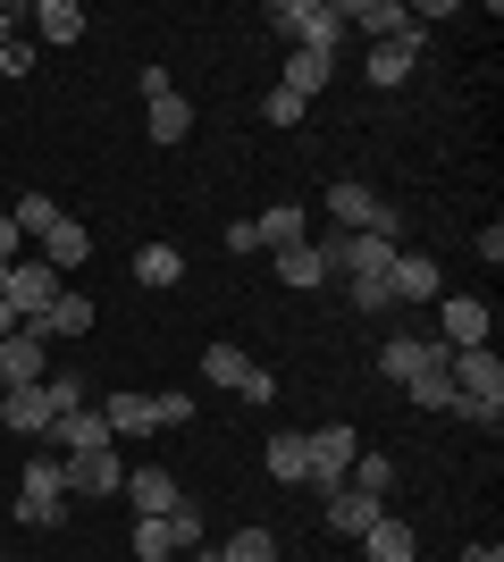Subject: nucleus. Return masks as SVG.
Listing matches in <instances>:
<instances>
[{"mask_svg": "<svg viewBox=\"0 0 504 562\" xmlns=\"http://www.w3.org/2000/svg\"><path fill=\"white\" fill-rule=\"evenodd\" d=\"M269 25H278L294 50H345V9H336V0H278Z\"/></svg>", "mask_w": 504, "mask_h": 562, "instance_id": "nucleus-1", "label": "nucleus"}, {"mask_svg": "<svg viewBox=\"0 0 504 562\" xmlns=\"http://www.w3.org/2000/svg\"><path fill=\"white\" fill-rule=\"evenodd\" d=\"M59 294H68V285H59V269H51L43 252H34V260H9V294H0V303L18 311V328H34Z\"/></svg>", "mask_w": 504, "mask_h": 562, "instance_id": "nucleus-2", "label": "nucleus"}, {"mask_svg": "<svg viewBox=\"0 0 504 562\" xmlns=\"http://www.w3.org/2000/svg\"><path fill=\"white\" fill-rule=\"evenodd\" d=\"M303 446H312V487L336 495V487H345V470H354V453H361V428L328 420V428H303Z\"/></svg>", "mask_w": 504, "mask_h": 562, "instance_id": "nucleus-3", "label": "nucleus"}, {"mask_svg": "<svg viewBox=\"0 0 504 562\" xmlns=\"http://www.w3.org/2000/svg\"><path fill=\"white\" fill-rule=\"evenodd\" d=\"M488 328H496V303H480V294H437V345L446 352L488 345Z\"/></svg>", "mask_w": 504, "mask_h": 562, "instance_id": "nucleus-4", "label": "nucleus"}, {"mask_svg": "<svg viewBox=\"0 0 504 562\" xmlns=\"http://www.w3.org/2000/svg\"><path fill=\"white\" fill-rule=\"evenodd\" d=\"M144 117H152V143H186L193 135V101L177 93L160 68H144Z\"/></svg>", "mask_w": 504, "mask_h": 562, "instance_id": "nucleus-5", "label": "nucleus"}, {"mask_svg": "<svg viewBox=\"0 0 504 562\" xmlns=\"http://www.w3.org/2000/svg\"><path fill=\"white\" fill-rule=\"evenodd\" d=\"M59 487H68V495H119V487H126L119 446H101V453H59Z\"/></svg>", "mask_w": 504, "mask_h": 562, "instance_id": "nucleus-6", "label": "nucleus"}, {"mask_svg": "<svg viewBox=\"0 0 504 562\" xmlns=\"http://www.w3.org/2000/svg\"><path fill=\"white\" fill-rule=\"evenodd\" d=\"M404 395L421 403V412H446V403H455V352L437 345V336L421 345V370L404 378Z\"/></svg>", "mask_w": 504, "mask_h": 562, "instance_id": "nucleus-7", "label": "nucleus"}, {"mask_svg": "<svg viewBox=\"0 0 504 562\" xmlns=\"http://www.w3.org/2000/svg\"><path fill=\"white\" fill-rule=\"evenodd\" d=\"M126 504H135V520H168L177 513V504H186V487H177V479H168L160 462H144V470H126Z\"/></svg>", "mask_w": 504, "mask_h": 562, "instance_id": "nucleus-8", "label": "nucleus"}, {"mask_svg": "<svg viewBox=\"0 0 504 562\" xmlns=\"http://www.w3.org/2000/svg\"><path fill=\"white\" fill-rule=\"evenodd\" d=\"M387 294H395V303H437V294H446V269H437L429 252H395V269H387Z\"/></svg>", "mask_w": 504, "mask_h": 562, "instance_id": "nucleus-9", "label": "nucleus"}, {"mask_svg": "<svg viewBox=\"0 0 504 562\" xmlns=\"http://www.w3.org/2000/svg\"><path fill=\"white\" fill-rule=\"evenodd\" d=\"M336 9H345V34H370V43H395L412 25L404 0H336Z\"/></svg>", "mask_w": 504, "mask_h": 562, "instance_id": "nucleus-10", "label": "nucleus"}, {"mask_svg": "<svg viewBox=\"0 0 504 562\" xmlns=\"http://www.w3.org/2000/svg\"><path fill=\"white\" fill-rule=\"evenodd\" d=\"M93 319H101V311H93V294H59V303H51V311H43V319H34L25 336H34V345H68V336H85Z\"/></svg>", "mask_w": 504, "mask_h": 562, "instance_id": "nucleus-11", "label": "nucleus"}, {"mask_svg": "<svg viewBox=\"0 0 504 562\" xmlns=\"http://www.w3.org/2000/svg\"><path fill=\"white\" fill-rule=\"evenodd\" d=\"M421 43H429V25H404V34H395V43H370V85H404L412 76V59H421Z\"/></svg>", "mask_w": 504, "mask_h": 562, "instance_id": "nucleus-12", "label": "nucleus"}, {"mask_svg": "<svg viewBox=\"0 0 504 562\" xmlns=\"http://www.w3.org/2000/svg\"><path fill=\"white\" fill-rule=\"evenodd\" d=\"M0 428L9 437H51V395L43 386H0Z\"/></svg>", "mask_w": 504, "mask_h": 562, "instance_id": "nucleus-13", "label": "nucleus"}, {"mask_svg": "<svg viewBox=\"0 0 504 562\" xmlns=\"http://www.w3.org/2000/svg\"><path fill=\"white\" fill-rule=\"evenodd\" d=\"M51 378V345H34V336H0V386H43Z\"/></svg>", "mask_w": 504, "mask_h": 562, "instance_id": "nucleus-14", "label": "nucleus"}, {"mask_svg": "<svg viewBox=\"0 0 504 562\" xmlns=\"http://www.w3.org/2000/svg\"><path fill=\"white\" fill-rule=\"evenodd\" d=\"M455 395H480V403H504V361L488 345L455 352Z\"/></svg>", "mask_w": 504, "mask_h": 562, "instance_id": "nucleus-15", "label": "nucleus"}, {"mask_svg": "<svg viewBox=\"0 0 504 562\" xmlns=\"http://www.w3.org/2000/svg\"><path fill=\"white\" fill-rule=\"evenodd\" d=\"M51 437H59L68 453H101V446H119V437H110V420H101V403H76V412H59V420H51Z\"/></svg>", "mask_w": 504, "mask_h": 562, "instance_id": "nucleus-16", "label": "nucleus"}, {"mask_svg": "<svg viewBox=\"0 0 504 562\" xmlns=\"http://www.w3.org/2000/svg\"><path fill=\"white\" fill-rule=\"evenodd\" d=\"M361 554H370V562H412V554H421V529L395 520V513H379L370 529H361Z\"/></svg>", "mask_w": 504, "mask_h": 562, "instance_id": "nucleus-17", "label": "nucleus"}, {"mask_svg": "<svg viewBox=\"0 0 504 562\" xmlns=\"http://www.w3.org/2000/svg\"><path fill=\"white\" fill-rule=\"evenodd\" d=\"M395 252H404L395 235H345L336 269H345V278H387V269H395Z\"/></svg>", "mask_w": 504, "mask_h": 562, "instance_id": "nucleus-18", "label": "nucleus"}, {"mask_svg": "<svg viewBox=\"0 0 504 562\" xmlns=\"http://www.w3.org/2000/svg\"><path fill=\"white\" fill-rule=\"evenodd\" d=\"M261 462H269V479H278V487H312V446H303V428H278Z\"/></svg>", "mask_w": 504, "mask_h": 562, "instance_id": "nucleus-19", "label": "nucleus"}, {"mask_svg": "<svg viewBox=\"0 0 504 562\" xmlns=\"http://www.w3.org/2000/svg\"><path fill=\"white\" fill-rule=\"evenodd\" d=\"M294 101H312V93H328L336 85V50H287V76H278Z\"/></svg>", "mask_w": 504, "mask_h": 562, "instance_id": "nucleus-20", "label": "nucleus"}, {"mask_svg": "<svg viewBox=\"0 0 504 562\" xmlns=\"http://www.w3.org/2000/svg\"><path fill=\"white\" fill-rule=\"evenodd\" d=\"M253 235H261V252H287V244H312V218L294 202H269V211H253Z\"/></svg>", "mask_w": 504, "mask_h": 562, "instance_id": "nucleus-21", "label": "nucleus"}, {"mask_svg": "<svg viewBox=\"0 0 504 562\" xmlns=\"http://www.w3.org/2000/svg\"><path fill=\"white\" fill-rule=\"evenodd\" d=\"M43 260L59 269V278H68V269H85V260H93V227H85V218H59V227L43 235Z\"/></svg>", "mask_w": 504, "mask_h": 562, "instance_id": "nucleus-22", "label": "nucleus"}, {"mask_svg": "<svg viewBox=\"0 0 504 562\" xmlns=\"http://www.w3.org/2000/svg\"><path fill=\"white\" fill-rule=\"evenodd\" d=\"M101 420H110V437H152L160 428V395H110Z\"/></svg>", "mask_w": 504, "mask_h": 562, "instance_id": "nucleus-23", "label": "nucleus"}, {"mask_svg": "<svg viewBox=\"0 0 504 562\" xmlns=\"http://www.w3.org/2000/svg\"><path fill=\"white\" fill-rule=\"evenodd\" d=\"M379 513H387V504H379V495H361V487H336L328 495V529H336V538H361Z\"/></svg>", "mask_w": 504, "mask_h": 562, "instance_id": "nucleus-24", "label": "nucleus"}, {"mask_svg": "<svg viewBox=\"0 0 504 562\" xmlns=\"http://www.w3.org/2000/svg\"><path fill=\"white\" fill-rule=\"evenodd\" d=\"M278 278H287L294 294H312V285H328V260H320L312 244H287V252H278Z\"/></svg>", "mask_w": 504, "mask_h": 562, "instance_id": "nucleus-25", "label": "nucleus"}, {"mask_svg": "<svg viewBox=\"0 0 504 562\" xmlns=\"http://www.w3.org/2000/svg\"><path fill=\"white\" fill-rule=\"evenodd\" d=\"M34 25H43V43H85V9H76V0H43Z\"/></svg>", "mask_w": 504, "mask_h": 562, "instance_id": "nucleus-26", "label": "nucleus"}, {"mask_svg": "<svg viewBox=\"0 0 504 562\" xmlns=\"http://www.w3.org/2000/svg\"><path fill=\"white\" fill-rule=\"evenodd\" d=\"M345 487H361V495H395V462H387V453H354V470H345Z\"/></svg>", "mask_w": 504, "mask_h": 562, "instance_id": "nucleus-27", "label": "nucleus"}, {"mask_svg": "<svg viewBox=\"0 0 504 562\" xmlns=\"http://www.w3.org/2000/svg\"><path fill=\"white\" fill-rule=\"evenodd\" d=\"M135 278L144 285H177L186 278V252H177V244H144V252H135Z\"/></svg>", "mask_w": 504, "mask_h": 562, "instance_id": "nucleus-28", "label": "nucleus"}, {"mask_svg": "<svg viewBox=\"0 0 504 562\" xmlns=\"http://www.w3.org/2000/svg\"><path fill=\"white\" fill-rule=\"evenodd\" d=\"M9 218H18V235H34V244H43V235L59 227V218H68V211H59L51 193H18V211H9Z\"/></svg>", "mask_w": 504, "mask_h": 562, "instance_id": "nucleus-29", "label": "nucleus"}, {"mask_svg": "<svg viewBox=\"0 0 504 562\" xmlns=\"http://www.w3.org/2000/svg\"><path fill=\"white\" fill-rule=\"evenodd\" d=\"M421 345H429V336H387V345H379V378H395V386H404V378L421 370Z\"/></svg>", "mask_w": 504, "mask_h": 562, "instance_id": "nucleus-30", "label": "nucleus"}, {"mask_svg": "<svg viewBox=\"0 0 504 562\" xmlns=\"http://www.w3.org/2000/svg\"><path fill=\"white\" fill-rule=\"evenodd\" d=\"M177 538H168V520H135V538H126V562H168Z\"/></svg>", "mask_w": 504, "mask_h": 562, "instance_id": "nucleus-31", "label": "nucleus"}, {"mask_svg": "<svg viewBox=\"0 0 504 562\" xmlns=\"http://www.w3.org/2000/svg\"><path fill=\"white\" fill-rule=\"evenodd\" d=\"M211 562H278V538H269V529H236Z\"/></svg>", "mask_w": 504, "mask_h": 562, "instance_id": "nucleus-32", "label": "nucleus"}, {"mask_svg": "<svg viewBox=\"0 0 504 562\" xmlns=\"http://www.w3.org/2000/svg\"><path fill=\"white\" fill-rule=\"evenodd\" d=\"M244 370H253V361H244L236 345H211V352H202V378H211V386H227V395H236V378H244Z\"/></svg>", "mask_w": 504, "mask_h": 562, "instance_id": "nucleus-33", "label": "nucleus"}, {"mask_svg": "<svg viewBox=\"0 0 504 562\" xmlns=\"http://www.w3.org/2000/svg\"><path fill=\"white\" fill-rule=\"evenodd\" d=\"M18 520L25 529H59V520H68V495H18Z\"/></svg>", "mask_w": 504, "mask_h": 562, "instance_id": "nucleus-34", "label": "nucleus"}, {"mask_svg": "<svg viewBox=\"0 0 504 562\" xmlns=\"http://www.w3.org/2000/svg\"><path fill=\"white\" fill-rule=\"evenodd\" d=\"M18 495H68V487H59V453H34L25 479H18Z\"/></svg>", "mask_w": 504, "mask_h": 562, "instance_id": "nucleus-35", "label": "nucleus"}, {"mask_svg": "<svg viewBox=\"0 0 504 562\" xmlns=\"http://www.w3.org/2000/svg\"><path fill=\"white\" fill-rule=\"evenodd\" d=\"M446 412H455L462 428H504V403H480V395H455Z\"/></svg>", "mask_w": 504, "mask_h": 562, "instance_id": "nucleus-36", "label": "nucleus"}, {"mask_svg": "<svg viewBox=\"0 0 504 562\" xmlns=\"http://www.w3.org/2000/svg\"><path fill=\"white\" fill-rule=\"evenodd\" d=\"M168 538H177V554H202V513L177 504V513H168Z\"/></svg>", "mask_w": 504, "mask_h": 562, "instance_id": "nucleus-37", "label": "nucleus"}, {"mask_svg": "<svg viewBox=\"0 0 504 562\" xmlns=\"http://www.w3.org/2000/svg\"><path fill=\"white\" fill-rule=\"evenodd\" d=\"M303 110H312V101H294L287 85H269V93H261V117H269V126H294Z\"/></svg>", "mask_w": 504, "mask_h": 562, "instance_id": "nucleus-38", "label": "nucleus"}, {"mask_svg": "<svg viewBox=\"0 0 504 562\" xmlns=\"http://www.w3.org/2000/svg\"><path fill=\"white\" fill-rule=\"evenodd\" d=\"M354 311H361V319H379V311H395V294H387V278H354Z\"/></svg>", "mask_w": 504, "mask_h": 562, "instance_id": "nucleus-39", "label": "nucleus"}, {"mask_svg": "<svg viewBox=\"0 0 504 562\" xmlns=\"http://www.w3.org/2000/svg\"><path fill=\"white\" fill-rule=\"evenodd\" d=\"M193 420V395L186 386H160V428H186Z\"/></svg>", "mask_w": 504, "mask_h": 562, "instance_id": "nucleus-40", "label": "nucleus"}, {"mask_svg": "<svg viewBox=\"0 0 504 562\" xmlns=\"http://www.w3.org/2000/svg\"><path fill=\"white\" fill-rule=\"evenodd\" d=\"M25 68H34V43H25V34H18V43L0 50V85H18V76H25Z\"/></svg>", "mask_w": 504, "mask_h": 562, "instance_id": "nucleus-41", "label": "nucleus"}, {"mask_svg": "<svg viewBox=\"0 0 504 562\" xmlns=\"http://www.w3.org/2000/svg\"><path fill=\"white\" fill-rule=\"evenodd\" d=\"M236 395H244V403H269V395H278V378H269V370H261V361H253V370H244V378H236Z\"/></svg>", "mask_w": 504, "mask_h": 562, "instance_id": "nucleus-42", "label": "nucleus"}, {"mask_svg": "<svg viewBox=\"0 0 504 562\" xmlns=\"http://www.w3.org/2000/svg\"><path fill=\"white\" fill-rule=\"evenodd\" d=\"M18 244H25V235H18V218L0 211V260H18Z\"/></svg>", "mask_w": 504, "mask_h": 562, "instance_id": "nucleus-43", "label": "nucleus"}, {"mask_svg": "<svg viewBox=\"0 0 504 562\" xmlns=\"http://www.w3.org/2000/svg\"><path fill=\"white\" fill-rule=\"evenodd\" d=\"M18 25H25V18H18V9H9V0H0V50L18 43Z\"/></svg>", "mask_w": 504, "mask_h": 562, "instance_id": "nucleus-44", "label": "nucleus"}, {"mask_svg": "<svg viewBox=\"0 0 504 562\" xmlns=\"http://www.w3.org/2000/svg\"><path fill=\"white\" fill-rule=\"evenodd\" d=\"M462 562H504V554H496V546H471V554H462Z\"/></svg>", "mask_w": 504, "mask_h": 562, "instance_id": "nucleus-45", "label": "nucleus"}, {"mask_svg": "<svg viewBox=\"0 0 504 562\" xmlns=\"http://www.w3.org/2000/svg\"><path fill=\"white\" fill-rule=\"evenodd\" d=\"M0 336H18V311H9V303H0Z\"/></svg>", "mask_w": 504, "mask_h": 562, "instance_id": "nucleus-46", "label": "nucleus"}]
</instances>
